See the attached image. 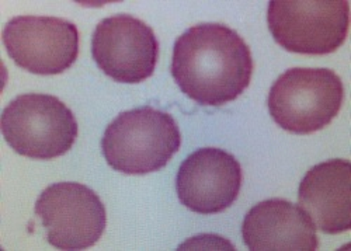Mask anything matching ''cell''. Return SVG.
<instances>
[{"instance_id": "3957f363", "label": "cell", "mask_w": 351, "mask_h": 251, "mask_svg": "<svg viewBox=\"0 0 351 251\" xmlns=\"http://www.w3.org/2000/svg\"><path fill=\"white\" fill-rule=\"evenodd\" d=\"M343 100V81L333 70L292 68L274 81L267 103L278 127L308 135L328 127L339 114Z\"/></svg>"}, {"instance_id": "6da1fadb", "label": "cell", "mask_w": 351, "mask_h": 251, "mask_svg": "<svg viewBox=\"0 0 351 251\" xmlns=\"http://www.w3.org/2000/svg\"><path fill=\"white\" fill-rule=\"evenodd\" d=\"M253 58L245 40L228 25H193L174 42L171 76L201 105H223L250 85Z\"/></svg>"}, {"instance_id": "30bf717a", "label": "cell", "mask_w": 351, "mask_h": 251, "mask_svg": "<svg viewBox=\"0 0 351 251\" xmlns=\"http://www.w3.org/2000/svg\"><path fill=\"white\" fill-rule=\"evenodd\" d=\"M351 164L332 159L313 166L300 184L298 201L316 229L339 235L351 228Z\"/></svg>"}, {"instance_id": "52a82bcc", "label": "cell", "mask_w": 351, "mask_h": 251, "mask_svg": "<svg viewBox=\"0 0 351 251\" xmlns=\"http://www.w3.org/2000/svg\"><path fill=\"white\" fill-rule=\"evenodd\" d=\"M2 37L13 62L36 75L64 73L79 55L77 27L60 17H14L6 23Z\"/></svg>"}, {"instance_id": "8fae6325", "label": "cell", "mask_w": 351, "mask_h": 251, "mask_svg": "<svg viewBox=\"0 0 351 251\" xmlns=\"http://www.w3.org/2000/svg\"><path fill=\"white\" fill-rule=\"evenodd\" d=\"M242 236L247 248L317 250L316 228L309 216L287 200L273 198L254 205L245 216Z\"/></svg>"}, {"instance_id": "7a4b0ae2", "label": "cell", "mask_w": 351, "mask_h": 251, "mask_svg": "<svg viewBox=\"0 0 351 251\" xmlns=\"http://www.w3.org/2000/svg\"><path fill=\"white\" fill-rule=\"evenodd\" d=\"M180 145L178 122L165 111L149 105L124 111L106 128L101 139L108 166L131 176L163 169Z\"/></svg>"}, {"instance_id": "5b68a950", "label": "cell", "mask_w": 351, "mask_h": 251, "mask_svg": "<svg viewBox=\"0 0 351 251\" xmlns=\"http://www.w3.org/2000/svg\"><path fill=\"white\" fill-rule=\"evenodd\" d=\"M267 23L285 51L328 55L347 38L350 5L346 0H271Z\"/></svg>"}, {"instance_id": "8992f818", "label": "cell", "mask_w": 351, "mask_h": 251, "mask_svg": "<svg viewBox=\"0 0 351 251\" xmlns=\"http://www.w3.org/2000/svg\"><path fill=\"white\" fill-rule=\"evenodd\" d=\"M36 213L47 230V240L60 250H84L104 233L107 213L99 195L79 183H55L45 188Z\"/></svg>"}, {"instance_id": "277c9868", "label": "cell", "mask_w": 351, "mask_h": 251, "mask_svg": "<svg viewBox=\"0 0 351 251\" xmlns=\"http://www.w3.org/2000/svg\"><path fill=\"white\" fill-rule=\"evenodd\" d=\"M77 132L71 108L49 94H21L8 104L2 114V133L9 146L36 160H51L68 153Z\"/></svg>"}, {"instance_id": "ba28073f", "label": "cell", "mask_w": 351, "mask_h": 251, "mask_svg": "<svg viewBox=\"0 0 351 251\" xmlns=\"http://www.w3.org/2000/svg\"><path fill=\"white\" fill-rule=\"evenodd\" d=\"M97 66L115 81L141 83L155 72L159 42L151 27L131 14L101 20L92 38Z\"/></svg>"}, {"instance_id": "9c48e42d", "label": "cell", "mask_w": 351, "mask_h": 251, "mask_svg": "<svg viewBox=\"0 0 351 251\" xmlns=\"http://www.w3.org/2000/svg\"><path fill=\"white\" fill-rule=\"evenodd\" d=\"M242 187V167L230 153L202 148L180 166L176 189L180 202L193 212L214 215L237 201Z\"/></svg>"}]
</instances>
